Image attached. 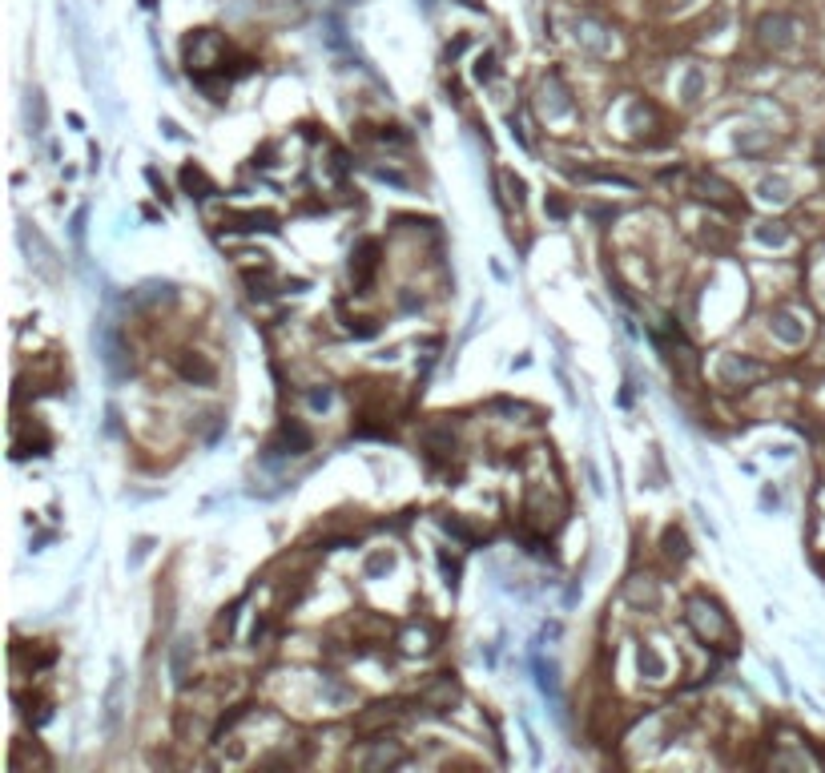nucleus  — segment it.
Masks as SVG:
<instances>
[{"mask_svg":"<svg viewBox=\"0 0 825 773\" xmlns=\"http://www.w3.org/2000/svg\"><path fill=\"white\" fill-rule=\"evenodd\" d=\"M689 620L697 629L701 640H717V637H729V620L721 617L717 604H709L705 596H692L689 600Z\"/></svg>","mask_w":825,"mask_h":773,"instance_id":"nucleus-1","label":"nucleus"},{"mask_svg":"<svg viewBox=\"0 0 825 773\" xmlns=\"http://www.w3.org/2000/svg\"><path fill=\"white\" fill-rule=\"evenodd\" d=\"M761 41L773 45V49H785L793 41V21L790 16H765L761 21Z\"/></svg>","mask_w":825,"mask_h":773,"instance_id":"nucleus-2","label":"nucleus"},{"mask_svg":"<svg viewBox=\"0 0 825 773\" xmlns=\"http://www.w3.org/2000/svg\"><path fill=\"white\" fill-rule=\"evenodd\" d=\"M230 230H278L274 213H226Z\"/></svg>","mask_w":825,"mask_h":773,"instance_id":"nucleus-3","label":"nucleus"},{"mask_svg":"<svg viewBox=\"0 0 825 773\" xmlns=\"http://www.w3.org/2000/svg\"><path fill=\"white\" fill-rule=\"evenodd\" d=\"M423 701H427V705H452V701H455V681H452V673L439 677V681L423 693Z\"/></svg>","mask_w":825,"mask_h":773,"instance_id":"nucleus-4","label":"nucleus"},{"mask_svg":"<svg viewBox=\"0 0 825 773\" xmlns=\"http://www.w3.org/2000/svg\"><path fill=\"white\" fill-rule=\"evenodd\" d=\"M399 761H403L399 749H387V745H379V749H374L371 758L363 761V766H367V769H379V766H399Z\"/></svg>","mask_w":825,"mask_h":773,"instance_id":"nucleus-5","label":"nucleus"},{"mask_svg":"<svg viewBox=\"0 0 825 773\" xmlns=\"http://www.w3.org/2000/svg\"><path fill=\"white\" fill-rule=\"evenodd\" d=\"M185 657H190V637H182V640H177V649H174V681L177 685L185 681Z\"/></svg>","mask_w":825,"mask_h":773,"instance_id":"nucleus-6","label":"nucleus"},{"mask_svg":"<svg viewBox=\"0 0 825 773\" xmlns=\"http://www.w3.org/2000/svg\"><path fill=\"white\" fill-rule=\"evenodd\" d=\"M475 77H480V81H492L495 77V57H492V53L475 61Z\"/></svg>","mask_w":825,"mask_h":773,"instance_id":"nucleus-7","label":"nucleus"},{"mask_svg":"<svg viewBox=\"0 0 825 773\" xmlns=\"http://www.w3.org/2000/svg\"><path fill=\"white\" fill-rule=\"evenodd\" d=\"M374 178H383V182H395V185H407V178H403V173H395V170H374Z\"/></svg>","mask_w":825,"mask_h":773,"instance_id":"nucleus-8","label":"nucleus"},{"mask_svg":"<svg viewBox=\"0 0 825 773\" xmlns=\"http://www.w3.org/2000/svg\"><path fill=\"white\" fill-rule=\"evenodd\" d=\"M641 665H649V673H652V677L661 673V657H656V653H641Z\"/></svg>","mask_w":825,"mask_h":773,"instance_id":"nucleus-9","label":"nucleus"}]
</instances>
